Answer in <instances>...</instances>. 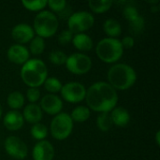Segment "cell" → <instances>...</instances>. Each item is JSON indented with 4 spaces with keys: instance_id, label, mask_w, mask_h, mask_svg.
Returning a JSON list of instances; mask_svg holds the SVG:
<instances>
[{
    "instance_id": "obj_3",
    "label": "cell",
    "mask_w": 160,
    "mask_h": 160,
    "mask_svg": "<svg viewBox=\"0 0 160 160\" xmlns=\"http://www.w3.org/2000/svg\"><path fill=\"white\" fill-rule=\"evenodd\" d=\"M21 78L29 88H38L48 78V68L42 60L29 59L21 68Z\"/></svg>"
},
{
    "instance_id": "obj_21",
    "label": "cell",
    "mask_w": 160,
    "mask_h": 160,
    "mask_svg": "<svg viewBox=\"0 0 160 160\" xmlns=\"http://www.w3.org/2000/svg\"><path fill=\"white\" fill-rule=\"evenodd\" d=\"M7 103L9 108L13 109V111L19 110L24 105V96L18 91L11 92L8 96Z\"/></svg>"
},
{
    "instance_id": "obj_32",
    "label": "cell",
    "mask_w": 160,
    "mask_h": 160,
    "mask_svg": "<svg viewBox=\"0 0 160 160\" xmlns=\"http://www.w3.org/2000/svg\"><path fill=\"white\" fill-rule=\"evenodd\" d=\"M73 36H74V34L71 33L68 29H65V30H63V31L59 34V36H58V38H57L58 43H59L60 45L65 46V45H67V44H68L69 42L72 41Z\"/></svg>"
},
{
    "instance_id": "obj_16",
    "label": "cell",
    "mask_w": 160,
    "mask_h": 160,
    "mask_svg": "<svg viewBox=\"0 0 160 160\" xmlns=\"http://www.w3.org/2000/svg\"><path fill=\"white\" fill-rule=\"evenodd\" d=\"M42 113L43 112L39 105L36 103H30L25 106L22 114L23 120H25L30 124L35 125L40 122V120L42 119Z\"/></svg>"
},
{
    "instance_id": "obj_15",
    "label": "cell",
    "mask_w": 160,
    "mask_h": 160,
    "mask_svg": "<svg viewBox=\"0 0 160 160\" xmlns=\"http://www.w3.org/2000/svg\"><path fill=\"white\" fill-rule=\"evenodd\" d=\"M5 128L10 131H16L22 128L24 120L22 114L18 111H9L8 112L3 119Z\"/></svg>"
},
{
    "instance_id": "obj_31",
    "label": "cell",
    "mask_w": 160,
    "mask_h": 160,
    "mask_svg": "<svg viewBox=\"0 0 160 160\" xmlns=\"http://www.w3.org/2000/svg\"><path fill=\"white\" fill-rule=\"evenodd\" d=\"M47 5L52 11L60 13L67 8L68 4L66 0H49L47 1Z\"/></svg>"
},
{
    "instance_id": "obj_37",
    "label": "cell",
    "mask_w": 160,
    "mask_h": 160,
    "mask_svg": "<svg viewBox=\"0 0 160 160\" xmlns=\"http://www.w3.org/2000/svg\"><path fill=\"white\" fill-rule=\"evenodd\" d=\"M2 116V108H1V105H0V118Z\"/></svg>"
},
{
    "instance_id": "obj_23",
    "label": "cell",
    "mask_w": 160,
    "mask_h": 160,
    "mask_svg": "<svg viewBox=\"0 0 160 160\" xmlns=\"http://www.w3.org/2000/svg\"><path fill=\"white\" fill-rule=\"evenodd\" d=\"M113 2L111 0H105V1H95L91 0L88 2L89 8L91 10H93L95 13H104L107 10L111 8Z\"/></svg>"
},
{
    "instance_id": "obj_33",
    "label": "cell",
    "mask_w": 160,
    "mask_h": 160,
    "mask_svg": "<svg viewBox=\"0 0 160 160\" xmlns=\"http://www.w3.org/2000/svg\"><path fill=\"white\" fill-rule=\"evenodd\" d=\"M26 98L29 102L35 103L40 98V91L38 90V88H28V90L26 91Z\"/></svg>"
},
{
    "instance_id": "obj_12",
    "label": "cell",
    "mask_w": 160,
    "mask_h": 160,
    "mask_svg": "<svg viewBox=\"0 0 160 160\" xmlns=\"http://www.w3.org/2000/svg\"><path fill=\"white\" fill-rule=\"evenodd\" d=\"M11 37L18 44H25L30 42L35 37V32L32 26L27 23H18L11 30Z\"/></svg>"
},
{
    "instance_id": "obj_26",
    "label": "cell",
    "mask_w": 160,
    "mask_h": 160,
    "mask_svg": "<svg viewBox=\"0 0 160 160\" xmlns=\"http://www.w3.org/2000/svg\"><path fill=\"white\" fill-rule=\"evenodd\" d=\"M44 87L45 89L52 93V94H54V93H57V92H60L61 89H62V82L55 77H49L46 79V81L44 82Z\"/></svg>"
},
{
    "instance_id": "obj_11",
    "label": "cell",
    "mask_w": 160,
    "mask_h": 160,
    "mask_svg": "<svg viewBox=\"0 0 160 160\" xmlns=\"http://www.w3.org/2000/svg\"><path fill=\"white\" fill-rule=\"evenodd\" d=\"M39 107L42 112H45L50 115H56L60 113L63 109V101L58 96L54 94H48L41 98Z\"/></svg>"
},
{
    "instance_id": "obj_14",
    "label": "cell",
    "mask_w": 160,
    "mask_h": 160,
    "mask_svg": "<svg viewBox=\"0 0 160 160\" xmlns=\"http://www.w3.org/2000/svg\"><path fill=\"white\" fill-rule=\"evenodd\" d=\"M7 56L11 63L23 65L29 60L30 52L25 46L21 44H14L8 48L7 52Z\"/></svg>"
},
{
    "instance_id": "obj_34",
    "label": "cell",
    "mask_w": 160,
    "mask_h": 160,
    "mask_svg": "<svg viewBox=\"0 0 160 160\" xmlns=\"http://www.w3.org/2000/svg\"><path fill=\"white\" fill-rule=\"evenodd\" d=\"M121 43H122L123 48L131 49V48L134 46V44H135V40H134V38H133L132 37H130V36H127V37H125V38L122 39Z\"/></svg>"
},
{
    "instance_id": "obj_4",
    "label": "cell",
    "mask_w": 160,
    "mask_h": 160,
    "mask_svg": "<svg viewBox=\"0 0 160 160\" xmlns=\"http://www.w3.org/2000/svg\"><path fill=\"white\" fill-rule=\"evenodd\" d=\"M98 57L104 63L112 64L120 60L124 53L121 40L112 38H102L96 47Z\"/></svg>"
},
{
    "instance_id": "obj_28",
    "label": "cell",
    "mask_w": 160,
    "mask_h": 160,
    "mask_svg": "<svg viewBox=\"0 0 160 160\" xmlns=\"http://www.w3.org/2000/svg\"><path fill=\"white\" fill-rule=\"evenodd\" d=\"M22 5L30 11H41L46 6V0H36V1H22Z\"/></svg>"
},
{
    "instance_id": "obj_9",
    "label": "cell",
    "mask_w": 160,
    "mask_h": 160,
    "mask_svg": "<svg viewBox=\"0 0 160 160\" xmlns=\"http://www.w3.org/2000/svg\"><path fill=\"white\" fill-rule=\"evenodd\" d=\"M61 96L64 100L69 103H78L85 99L86 89L83 84L77 82H70L62 86Z\"/></svg>"
},
{
    "instance_id": "obj_2",
    "label": "cell",
    "mask_w": 160,
    "mask_h": 160,
    "mask_svg": "<svg viewBox=\"0 0 160 160\" xmlns=\"http://www.w3.org/2000/svg\"><path fill=\"white\" fill-rule=\"evenodd\" d=\"M109 84L115 90H128L132 87L137 80V73L135 69L127 64L112 65L107 74Z\"/></svg>"
},
{
    "instance_id": "obj_18",
    "label": "cell",
    "mask_w": 160,
    "mask_h": 160,
    "mask_svg": "<svg viewBox=\"0 0 160 160\" xmlns=\"http://www.w3.org/2000/svg\"><path fill=\"white\" fill-rule=\"evenodd\" d=\"M74 47L81 52H88L93 48V40L89 35L85 33L75 34L72 38Z\"/></svg>"
},
{
    "instance_id": "obj_5",
    "label": "cell",
    "mask_w": 160,
    "mask_h": 160,
    "mask_svg": "<svg viewBox=\"0 0 160 160\" xmlns=\"http://www.w3.org/2000/svg\"><path fill=\"white\" fill-rule=\"evenodd\" d=\"M57 16L49 10L39 11L34 19V32L42 38L52 37L58 29Z\"/></svg>"
},
{
    "instance_id": "obj_10",
    "label": "cell",
    "mask_w": 160,
    "mask_h": 160,
    "mask_svg": "<svg viewBox=\"0 0 160 160\" xmlns=\"http://www.w3.org/2000/svg\"><path fill=\"white\" fill-rule=\"evenodd\" d=\"M4 148L7 154L15 159H23L28 154L26 144L16 136H8L5 140Z\"/></svg>"
},
{
    "instance_id": "obj_1",
    "label": "cell",
    "mask_w": 160,
    "mask_h": 160,
    "mask_svg": "<svg viewBox=\"0 0 160 160\" xmlns=\"http://www.w3.org/2000/svg\"><path fill=\"white\" fill-rule=\"evenodd\" d=\"M85 100L91 110L98 112H110L118 102V95L108 82H98L86 89Z\"/></svg>"
},
{
    "instance_id": "obj_25",
    "label": "cell",
    "mask_w": 160,
    "mask_h": 160,
    "mask_svg": "<svg viewBox=\"0 0 160 160\" xmlns=\"http://www.w3.org/2000/svg\"><path fill=\"white\" fill-rule=\"evenodd\" d=\"M30 133L34 139H36L39 142L44 141V139L48 135V128L45 125H43L41 123H38V124L33 125V127L31 128Z\"/></svg>"
},
{
    "instance_id": "obj_20",
    "label": "cell",
    "mask_w": 160,
    "mask_h": 160,
    "mask_svg": "<svg viewBox=\"0 0 160 160\" xmlns=\"http://www.w3.org/2000/svg\"><path fill=\"white\" fill-rule=\"evenodd\" d=\"M91 112L90 109L86 106H77L73 111L71 112L70 117L72 121L78 122V123H83L87 121L90 117Z\"/></svg>"
},
{
    "instance_id": "obj_17",
    "label": "cell",
    "mask_w": 160,
    "mask_h": 160,
    "mask_svg": "<svg viewBox=\"0 0 160 160\" xmlns=\"http://www.w3.org/2000/svg\"><path fill=\"white\" fill-rule=\"evenodd\" d=\"M110 114L112 124L120 128L127 127L130 121V115L128 111L123 107H115Z\"/></svg>"
},
{
    "instance_id": "obj_22",
    "label": "cell",
    "mask_w": 160,
    "mask_h": 160,
    "mask_svg": "<svg viewBox=\"0 0 160 160\" xmlns=\"http://www.w3.org/2000/svg\"><path fill=\"white\" fill-rule=\"evenodd\" d=\"M112 121L110 112H100L97 118V126L99 130L106 132L109 131L112 127Z\"/></svg>"
},
{
    "instance_id": "obj_29",
    "label": "cell",
    "mask_w": 160,
    "mask_h": 160,
    "mask_svg": "<svg viewBox=\"0 0 160 160\" xmlns=\"http://www.w3.org/2000/svg\"><path fill=\"white\" fill-rule=\"evenodd\" d=\"M123 15L130 22L134 21L135 19H137L140 16V13L134 5H131V3H128L127 6H125V8L123 9Z\"/></svg>"
},
{
    "instance_id": "obj_36",
    "label": "cell",
    "mask_w": 160,
    "mask_h": 160,
    "mask_svg": "<svg viewBox=\"0 0 160 160\" xmlns=\"http://www.w3.org/2000/svg\"><path fill=\"white\" fill-rule=\"evenodd\" d=\"M158 10H159L158 6H152V7H151V11H152V12H157V11H158Z\"/></svg>"
},
{
    "instance_id": "obj_7",
    "label": "cell",
    "mask_w": 160,
    "mask_h": 160,
    "mask_svg": "<svg viewBox=\"0 0 160 160\" xmlns=\"http://www.w3.org/2000/svg\"><path fill=\"white\" fill-rule=\"evenodd\" d=\"M95 22L94 16L88 11H77L72 13L68 19V30L75 34L84 33L89 30Z\"/></svg>"
},
{
    "instance_id": "obj_13",
    "label": "cell",
    "mask_w": 160,
    "mask_h": 160,
    "mask_svg": "<svg viewBox=\"0 0 160 160\" xmlns=\"http://www.w3.org/2000/svg\"><path fill=\"white\" fill-rule=\"evenodd\" d=\"M54 154V148L48 141H40L37 142L32 151L34 160H52Z\"/></svg>"
},
{
    "instance_id": "obj_19",
    "label": "cell",
    "mask_w": 160,
    "mask_h": 160,
    "mask_svg": "<svg viewBox=\"0 0 160 160\" xmlns=\"http://www.w3.org/2000/svg\"><path fill=\"white\" fill-rule=\"evenodd\" d=\"M103 30L104 32L112 38H115L119 37L122 33V26L120 22L115 19H108L105 21L103 24Z\"/></svg>"
},
{
    "instance_id": "obj_24",
    "label": "cell",
    "mask_w": 160,
    "mask_h": 160,
    "mask_svg": "<svg viewBox=\"0 0 160 160\" xmlns=\"http://www.w3.org/2000/svg\"><path fill=\"white\" fill-rule=\"evenodd\" d=\"M45 49V41L44 38L40 37H34L30 41L29 45V52L33 53L34 55H39L44 52Z\"/></svg>"
},
{
    "instance_id": "obj_30",
    "label": "cell",
    "mask_w": 160,
    "mask_h": 160,
    "mask_svg": "<svg viewBox=\"0 0 160 160\" xmlns=\"http://www.w3.org/2000/svg\"><path fill=\"white\" fill-rule=\"evenodd\" d=\"M144 25H145L144 19L140 15L137 19L129 22V31L133 35H140L143 31Z\"/></svg>"
},
{
    "instance_id": "obj_27",
    "label": "cell",
    "mask_w": 160,
    "mask_h": 160,
    "mask_svg": "<svg viewBox=\"0 0 160 160\" xmlns=\"http://www.w3.org/2000/svg\"><path fill=\"white\" fill-rule=\"evenodd\" d=\"M68 56L66 53L60 50H53L49 53V60L52 64L55 66H61L66 64Z\"/></svg>"
},
{
    "instance_id": "obj_8",
    "label": "cell",
    "mask_w": 160,
    "mask_h": 160,
    "mask_svg": "<svg viewBox=\"0 0 160 160\" xmlns=\"http://www.w3.org/2000/svg\"><path fill=\"white\" fill-rule=\"evenodd\" d=\"M66 67L68 70L76 75L86 74L92 68L91 58L80 52H75L68 56L66 61Z\"/></svg>"
},
{
    "instance_id": "obj_35",
    "label": "cell",
    "mask_w": 160,
    "mask_h": 160,
    "mask_svg": "<svg viewBox=\"0 0 160 160\" xmlns=\"http://www.w3.org/2000/svg\"><path fill=\"white\" fill-rule=\"evenodd\" d=\"M160 131H158L157 133H156V142H157V144L159 146L160 145Z\"/></svg>"
},
{
    "instance_id": "obj_6",
    "label": "cell",
    "mask_w": 160,
    "mask_h": 160,
    "mask_svg": "<svg viewBox=\"0 0 160 160\" xmlns=\"http://www.w3.org/2000/svg\"><path fill=\"white\" fill-rule=\"evenodd\" d=\"M51 134L53 139L63 141L68 139L73 130V121L67 112H60L54 116L50 126Z\"/></svg>"
}]
</instances>
